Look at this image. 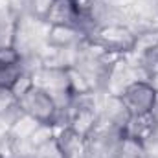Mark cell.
Returning a JSON list of instances; mask_svg holds the SVG:
<instances>
[{
	"instance_id": "obj_1",
	"label": "cell",
	"mask_w": 158,
	"mask_h": 158,
	"mask_svg": "<svg viewBox=\"0 0 158 158\" xmlns=\"http://www.w3.org/2000/svg\"><path fill=\"white\" fill-rule=\"evenodd\" d=\"M88 40H92L94 44H98L99 48H103L105 52L110 53H118L123 55L127 52H131L134 48L136 42V33L123 24H110V26H101L98 28L90 37H86Z\"/></svg>"
},
{
	"instance_id": "obj_2",
	"label": "cell",
	"mask_w": 158,
	"mask_h": 158,
	"mask_svg": "<svg viewBox=\"0 0 158 158\" xmlns=\"http://www.w3.org/2000/svg\"><path fill=\"white\" fill-rule=\"evenodd\" d=\"M19 109L40 123H53L57 116V107L52 96L39 86H31L24 96L19 98Z\"/></svg>"
},
{
	"instance_id": "obj_3",
	"label": "cell",
	"mask_w": 158,
	"mask_h": 158,
	"mask_svg": "<svg viewBox=\"0 0 158 158\" xmlns=\"http://www.w3.org/2000/svg\"><path fill=\"white\" fill-rule=\"evenodd\" d=\"M119 99L125 105L129 116L131 114H145V112H151V109H153V103L156 99V90L153 88V85L149 81H136L123 90Z\"/></svg>"
},
{
	"instance_id": "obj_4",
	"label": "cell",
	"mask_w": 158,
	"mask_h": 158,
	"mask_svg": "<svg viewBox=\"0 0 158 158\" xmlns=\"http://www.w3.org/2000/svg\"><path fill=\"white\" fill-rule=\"evenodd\" d=\"M156 121L151 116V112H145V114H131L125 125H123V136L125 138H132V140H138V142H145L149 140L155 131H156Z\"/></svg>"
},
{
	"instance_id": "obj_5",
	"label": "cell",
	"mask_w": 158,
	"mask_h": 158,
	"mask_svg": "<svg viewBox=\"0 0 158 158\" xmlns=\"http://www.w3.org/2000/svg\"><path fill=\"white\" fill-rule=\"evenodd\" d=\"M55 140L61 149L63 158H85L86 155V138L79 136L70 127L55 129Z\"/></svg>"
},
{
	"instance_id": "obj_6",
	"label": "cell",
	"mask_w": 158,
	"mask_h": 158,
	"mask_svg": "<svg viewBox=\"0 0 158 158\" xmlns=\"http://www.w3.org/2000/svg\"><path fill=\"white\" fill-rule=\"evenodd\" d=\"M79 11L74 0H53L44 20L50 26H74L77 22Z\"/></svg>"
},
{
	"instance_id": "obj_7",
	"label": "cell",
	"mask_w": 158,
	"mask_h": 158,
	"mask_svg": "<svg viewBox=\"0 0 158 158\" xmlns=\"http://www.w3.org/2000/svg\"><path fill=\"white\" fill-rule=\"evenodd\" d=\"M85 39L74 26H50L48 30V46L52 48H72Z\"/></svg>"
},
{
	"instance_id": "obj_8",
	"label": "cell",
	"mask_w": 158,
	"mask_h": 158,
	"mask_svg": "<svg viewBox=\"0 0 158 158\" xmlns=\"http://www.w3.org/2000/svg\"><path fill=\"white\" fill-rule=\"evenodd\" d=\"M40 125V121H37L35 118H31L30 114H24L20 110V114L13 119L7 127V136L11 140H28L31 138V134L37 131V127Z\"/></svg>"
},
{
	"instance_id": "obj_9",
	"label": "cell",
	"mask_w": 158,
	"mask_h": 158,
	"mask_svg": "<svg viewBox=\"0 0 158 158\" xmlns=\"http://www.w3.org/2000/svg\"><path fill=\"white\" fill-rule=\"evenodd\" d=\"M17 107H19V99L15 98L11 88L0 86V118H4L6 114L13 112Z\"/></svg>"
},
{
	"instance_id": "obj_10",
	"label": "cell",
	"mask_w": 158,
	"mask_h": 158,
	"mask_svg": "<svg viewBox=\"0 0 158 158\" xmlns=\"http://www.w3.org/2000/svg\"><path fill=\"white\" fill-rule=\"evenodd\" d=\"M35 158H63L61 149L57 145V140L53 138V140H50V142L39 145L37 151H35Z\"/></svg>"
},
{
	"instance_id": "obj_11",
	"label": "cell",
	"mask_w": 158,
	"mask_h": 158,
	"mask_svg": "<svg viewBox=\"0 0 158 158\" xmlns=\"http://www.w3.org/2000/svg\"><path fill=\"white\" fill-rule=\"evenodd\" d=\"M151 116L155 118V121H156V125H158V94H156L155 103H153V109H151Z\"/></svg>"
},
{
	"instance_id": "obj_12",
	"label": "cell",
	"mask_w": 158,
	"mask_h": 158,
	"mask_svg": "<svg viewBox=\"0 0 158 158\" xmlns=\"http://www.w3.org/2000/svg\"><path fill=\"white\" fill-rule=\"evenodd\" d=\"M149 83L153 85V88L156 90V94H158V74H155V76H151V79H149Z\"/></svg>"
}]
</instances>
